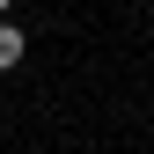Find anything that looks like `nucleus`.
<instances>
[{"label":"nucleus","mask_w":154,"mask_h":154,"mask_svg":"<svg viewBox=\"0 0 154 154\" xmlns=\"http://www.w3.org/2000/svg\"><path fill=\"white\" fill-rule=\"evenodd\" d=\"M22 51H29V37H22V29H8V22H0V73H8L15 59H22Z\"/></svg>","instance_id":"f257e3e1"},{"label":"nucleus","mask_w":154,"mask_h":154,"mask_svg":"<svg viewBox=\"0 0 154 154\" xmlns=\"http://www.w3.org/2000/svg\"><path fill=\"white\" fill-rule=\"evenodd\" d=\"M0 15H8V0H0Z\"/></svg>","instance_id":"f03ea898"}]
</instances>
